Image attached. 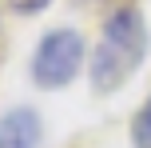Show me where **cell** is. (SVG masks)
Returning a JSON list of instances; mask_svg holds the SVG:
<instances>
[{
  "instance_id": "cell-1",
  "label": "cell",
  "mask_w": 151,
  "mask_h": 148,
  "mask_svg": "<svg viewBox=\"0 0 151 148\" xmlns=\"http://www.w3.org/2000/svg\"><path fill=\"white\" fill-rule=\"evenodd\" d=\"M147 60V24L135 8H115L99 28V44L91 52V88L111 92L127 84L131 72Z\"/></svg>"
},
{
  "instance_id": "cell-2",
  "label": "cell",
  "mask_w": 151,
  "mask_h": 148,
  "mask_svg": "<svg viewBox=\"0 0 151 148\" xmlns=\"http://www.w3.org/2000/svg\"><path fill=\"white\" fill-rule=\"evenodd\" d=\"M80 64H83V36L72 28H56L40 40L32 56V76L40 88H64L76 80Z\"/></svg>"
},
{
  "instance_id": "cell-3",
  "label": "cell",
  "mask_w": 151,
  "mask_h": 148,
  "mask_svg": "<svg viewBox=\"0 0 151 148\" xmlns=\"http://www.w3.org/2000/svg\"><path fill=\"white\" fill-rule=\"evenodd\" d=\"M0 148H40V116L32 108H12L0 120Z\"/></svg>"
},
{
  "instance_id": "cell-4",
  "label": "cell",
  "mask_w": 151,
  "mask_h": 148,
  "mask_svg": "<svg viewBox=\"0 0 151 148\" xmlns=\"http://www.w3.org/2000/svg\"><path fill=\"white\" fill-rule=\"evenodd\" d=\"M131 140H135V148H151V96L131 120Z\"/></svg>"
},
{
  "instance_id": "cell-5",
  "label": "cell",
  "mask_w": 151,
  "mask_h": 148,
  "mask_svg": "<svg viewBox=\"0 0 151 148\" xmlns=\"http://www.w3.org/2000/svg\"><path fill=\"white\" fill-rule=\"evenodd\" d=\"M12 4V12H24V16H36V12H44L52 0H8Z\"/></svg>"
}]
</instances>
